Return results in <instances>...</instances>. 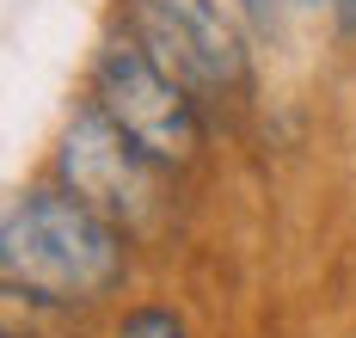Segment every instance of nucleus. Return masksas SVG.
<instances>
[{
	"instance_id": "f257e3e1",
	"label": "nucleus",
	"mask_w": 356,
	"mask_h": 338,
	"mask_svg": "<svg viewBox=\"0 0 356 338\" xmlns=\"http://www.w3.org/2000/svg\"><path fill=\"white\" fill-rule=\"evenodd\" d=\"M129 277V234L68 185L19 191L0 216V283L31 307H99Z\"/></svg>"
},
{
	"instance_id": "f03ea898",
	"label": "nucleus",
	"mask_w": 356,
	"mask_h": 338,
	"mask_svg": "<svg viewBox=\"0 0 356 338\" xmlns=\"http://www.w3.org/2000/svg\"><path fill=\"white\" fill-rule=\"evenodd\" d=\"M99 111L136 142V148L154 160V166H191L197 148H203V99L184 86V80L147 49L129 25H117L99 56H92V92Z\"/></svg>"
},
{
	"instance_id": "7ed1b4c3",
	"label": "nucleus",
	"mask_w": 356,
	"mask_h": 338,
	"mask_svg": "<svg viewBox=\"0 0 356 338\" xmlns=\"http://www.w3.org/2000/svg\"><path fill=\"white\" fill-rule=\"evenodd\" d=\"M56 185H68L74 197H86L99 216L136 234L160 216V191H166V166H154L105 111L99 99H80L74 117L62 123L56 142Z\"/></svg>"
},
{
	"instance_id": "20e7f679",
	"label": "nucleus",
	"mask_w": 356,
	"mask_h": 338,
	"mask_svg": "<svg viewBox=\"0 0 356 338\" xmlns=\"http://www.w3.org/2000/svg\"><path fill=\"white\" fill-rule=\"evenodd\" d=\"M123 25L197 99H227L252 74V31L234 19L227 0H123Z\"/></svg>"
},
{
	"instance_id": "39448f33",
	"label": "nucleus",
	"mask_w": 356,
	"mask_h": 338,
	"mask_svg": "<svg viewBox=\"0 0 356 338\" xmlns=\"http://www.w3.org/2000/svg\"><path fill=\"white\" fill-rule=\"evenodd\" d=\"M111 338H191V326L178 320L172 307H160V301H142V307H129V314L111 326Z\"/></svg>"
},
{
	"instance_id": "423d86ee",
	"label": "nucleus",
	"mask_w": 356,
	"mask_h": 338,
	"mask_svg": "<svg viewBox=\"0 0 356 338\" xmlns=\"http://www.w3.org/2000/svg\"><path fill=\"white\" fill-rule=\"evenodd\" d=\"M227 6H234V19L246 25L252 38H277L283 13H289V0H227Z\"/></svg>"
},
{
	"instance_id": "0eeeda50",
	"label": "nucleus",
	"mask_w": 356,
	"mask_h": 338,
	"mask_svg": "<svg viewBox=\"0 0 356 338\" xmlns=\"http://www.w3.org/2000/svg\"><path fill=\"white\" fill-rule=\"evenodd\" d=\"M325 13L338 19V31H356V0H325Z\"/></svg>"
},
{
	"instance_id": "6e6552de",
	"label": "nucleus",
	"mask_w": 356,
	"mask_h": 338,
	"mask_svg": "<svg viewBox=\"0 0 356 338\" xmlns=\"http://www.w3.org/2000/svg\"><path fill=\"white\" fill-rule=\"evenodd\" d=\"M6 338H19V332H6Z\"/></svg>"
}]
</instances>
